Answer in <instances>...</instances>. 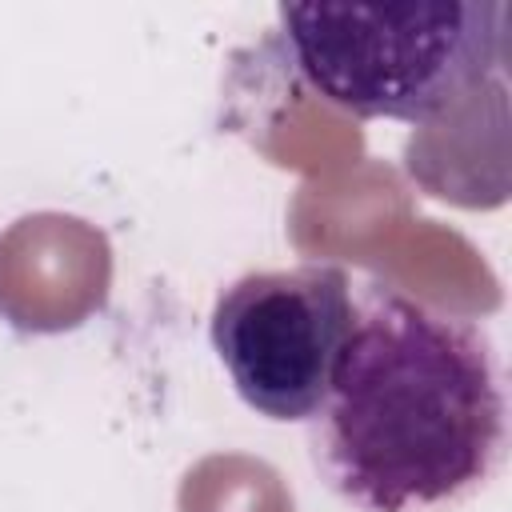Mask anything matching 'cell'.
<instances>
[{
	"label": "cell",
	"mask_w": 512,
	"mask_h": 512,
	"mask_svg": "<svg viewBox=\"0 0 512 512\" xmlns=\"http://www.w3.org/2000/svg\"><path fill=\"white\" fill-rule=\"evenodd\" d=\"M352 328L308 420L312 464L360 512H452L508 456L504 368L488 332L352 276Z\"/></svg>",
	"instance_id": "6da1fadb"
},
{
	"label": "cell",
	"mask_w": 512,
	"mask_h": 512,
	"mask_svg": "<svg viewBox=\"0 0 512 512\" xmlns=\"http://www.w3.org/2000/svg\"><path fill=\"white\" fill-rule=\"evenodd\" d=\"M288 68L324 104L360 120L428 124L500 64L504 4H280Z\"/></svg>",
	"instance_id": "7a4b0ae2"
},
{
	"label": "cell",
	"mask_w": 512,
	"mask_h": 512,
	"mask_svg": "<svg viewBox=\"0 0 512 512\" xmlns=\"http://www.w3.org/2000/svg\"><path fill=\"white\" fill-rule=\"evenodd\" d=\"M352 272L292 264L244 272L212 304V348L236 396L268 420H312L352 328Z\"/></svg>",
	"instance_id": "3957f363"
}]
</instances>
